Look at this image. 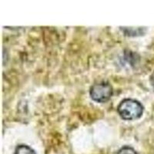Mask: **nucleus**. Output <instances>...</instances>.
Listing matches in <instances>:
<instances>
[{
	"mask_svg": "<svg viewBox=\"0 0 154 154\" xmlns=\"http://www.w3.org/2000/svg\"><path fill=\"white\" fill-rule=\"evenodd\" d=\"M118 113L126 120H133L142 116L143 106L140 102L133 99H125L117 107Z\"/></svg>",
	"mask_w": 154,
	"mask_h": 154,
	"instance_id": "nucleus-1",
	"label": "nucleus"
},
{
	"mask_svg": "<svg viewBox=\"0 0 154 154\" xmlns=\"http://www.w3.org/2000/svg\"><path fill=\"white\" fill-rule=\"evenodd\" d=\"M92 100L97 103H105L108 101L112 95V88L107 82L95 83L90 89Z\"/></svg>",
	"mask_w": 154,
	"mask_h": 154,
	"instance_id": "nucleus-2",
	"label": "nucleus"
},
{
	"mask_svg": "<svg viewBox=\"0 0 154 154\" xmlns=\"http://www.w3.org/2000/svg\"><path fill=\"white\" fill-rule=\"evenodd\" d=\"M121 29L124 32L125 35L128 36H137V35H141L144 33L145 29L142 27L139 28H133V27H121Z\"/></svg>",
	"mask_w": 154,
	"mask_h": 154,
	"instance_id": "nucleus-3",
	"label": "nucleus"
},
{
	"mask_svg": "<svg viewBox=\"0 0 154 154\" xmlns=\"http://www.w3.org/2000/svg\"><path fill=\"white\" fill-rule=\"evenodd\" d=\"M14 154H36L31 147L26 145H19L16 147Z\"/></svg>",
	"mask_w": 154,
	"mask_h": 154,
	"instance_id": "nucleus-4",
	"label": "nucleus"
},
{
	"mask_svg": "<svg viewBox=\"0 0 154 154\" xmlns=\"http://www.w3.org/2000/svg\"><path fill=\"white\" fill-rule=\"evenodd\" d=\"M117 154H137V152L132 147L123 146L119 149Z\"/></svg>",
	"mask_w": 154,
	"mask_h": 154,
	"instance_id": "nucleus-5",
	"label": "nucleus"
},
{
	"mask_svg": "<svg viewBox=\"0 0 154 154\" xmlns=\"http://www.w3.org/2000/svg\"><path fill=\"white\" fill-rule=\"evenodd\" d=\"M150 82H151V85H152V88L154 89V72L150 76Z\"/></svg>",
	"mask_w": 154,
	"mask_h": 154,
	"instance_id": "nucleus-6",
	"label": "nucleus"
}]
</instances>
